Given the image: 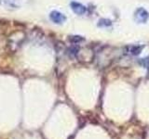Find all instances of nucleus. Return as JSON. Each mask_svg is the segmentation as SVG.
<instances>
[{
  "label": "nucleus",
  "instance_id": "nucleus-1",
  "mask_svg": "<svg viewBox=\"0 0 149 139\" xmlns=\"http://www.w3.org/2000/svg\"><path fill=\"white\" fill-rule=\"evenodd\" d=\"M149 18V13L146 8H138L134 12V20L138 23H146Z\"/></svg>",
  "mask_w": 149,
  "mask_h": 139
},
{
  "label": "nucleus",
  "instance_id": "nucleus-2",
  "mask_svg": "<svg viewBox=\"0 0 149 139\" xmlns=\"http://www.w3.org/2000/svg\"><path fill=\"white\" fill-rule=\"evenodd\" d=\"M49 20L55 24H62L65 21H66V17H65L63 13H61L57 10L51 11L49 14Z\"/></svg>",
  "mask_w": 149,
  "mask_h": 139
},
{
  "label": "nucleus",
  "instance_id": "nucleus-3",
  "mask_svg": "<svg viewBox=\"0 0 149 139\" xmlns=\"http://www.w3.org/2000/svg\"><path fill=\"white\" fill-rule=\"evenodd\" d=\"M70 6H71V8L74 14H77V15H84L86 12H87V8L82 5L81 3H78V2H71L70 4Z\"/></svg>",
  "mask_w": 149,
  "mask_h": 139
},
{
  "label": "nucleus",
  "instance_id": "nucleus-4",
  "mask_svg": "<svg viewBox=\"0 0 149 139\" xmlns=\"http://www.w3.org/2000/svg\"><path fill=\"white\" fill-rule=\"evenodd\" d=\"M143 49V46H139V45H133L130 47V52L133 54V55H139L141 53V51Z\"/></svg>",
  "mask_w": 149,
  "mask_h": 139
},
{
  "label": "nucleus",
  "instance_id": "nucleus-5",
  "mask_svg": "<svg viewBox=\"0 0 149 139\" xmlns=\"http://www.w3.org/2000/svg\"><path fill=\"white\" fill-rule=\"evenodd\" d=\"M109 25H111V21L109 20H105V19H102V20H100L99 23H98V26H101V27L102 26L105 27Z\"/></svg>",
  "mask_w": 149,
  "mask_h": 139
},
{
  "label": "nucleus",
  "instance_id": "nucleus-6",
  "mask_svg": "<svg viewBox=\"0 0 149 139\" xmlns=\"http://www.w3.org/2000/svg\"><path fill=\"white\" fill-rule=\"evenodd\" d=\"M74 38V43H77V42H80L83 40V38H81L80 36H72Z\"/></svg>",
  "mask_w": 149,
  "mask_h": 139
}]
</instances>
